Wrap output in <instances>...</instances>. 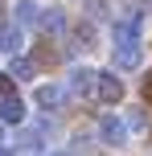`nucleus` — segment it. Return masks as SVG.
<instances>
[{"mask_svg":"<svg viewBox=\"0 0 152 156\" xmlns=\"http://www.w3.org/2000/svg\"><path fill=\"white\" fill-rule=\"evenodd\" d=\"M128 123H123L119 115H99V140L103 144H111V148H123L128 144Z\"/></svg>","mask_w":152,"mask_h":156,"instance_id":"obj_1","label":"nucleus"},{"mask_svg":"<svg viewBox=\"0 0 152 156\" xmlns=\"http://www.w3.org/2000/svg\"><path fill=\"white\" fill-rule=\"evenodd\" d=\"M115 66L119 70H136L140 62H144V49H140V37H123V41H115Z\"/></svg>","mask_w":152,"mask_h":156,"instance_id":"obj_2","label":"nucleus"},{"mask_svg":"<svg viewBox=\"0 0 152 156\" xmlns=\"http://www.w3.org/2000/svg\"><path fill=\"white\" fill-rule=\"evenodd\" d=\"M90 94H95L103 107H115V103L123 99V82H119L115 74H99V78H95V90H90Z\"/></svg>","mask_w":152,"mask_h":156,"instance_id":"obj_3","label":"nucleus"},{"mask_svg":"<svg viewBox=\"0 0 152 156\" xmlns=\"http://www.w3.org/2000/svg\"><path fill=\"white\" fill-rule=\"evenodd\" d=\"M33 99L41 103V107H58V103H66V82H45V86H37L33 90Z\"/></svg>","mask_w":152,"mask_h":156,"instance_id":"obj_4","label":"nucleus"},{"mask_svg":"<svg viewBox=\"0 0 152 156\" xmlns=\"http://www.w3.org/2000/svg\"><path fill=\"white\" fill-rule=\"evenodd\" d=\"M21 45H25V29H16V25H4V29H0V49H4V54H21Z\"/></svg>","mask_w":152,"mask_h":156,"instance_id":"obj_5","label":"nucleus"},{"mask_svg":"<svg viewBox=\"0 0 152 156\" xmlns=\"http://www.w3.org/2000/svg\"><path fill=\"white\" fill-rule=\"evenodd\" d=\"M95 70H87V66H78V70H70V86H66V90H78V94H90L95 90Z\"/></svg>","mask_w":152,"mask_h":156,"instance_id":"obj_6","label":"nucleus"},{"mask_svg":"<svg viewBox=\"0 0 152 156\" xmlns=\"http://www.w3.org/2000/svg\"><path fill=\"white\" fill-rule=\"evenodd\" d=\"M21 119H25V103L16 99V94L0 99V123H21Z\"/></svg>","mask_w":152,"mask_h":156,"instance_id":"obj_7","label":"nucleus"},{"mask_svg":"<svg viewBox=\"0 0 152 156\" xmlns=\"http://www.w3.org/2000/svg\"><path fill=\"white\" fill-rule=\"evenodd\" d=\"M41 29H45V33H66V12H62V8H41Z\"/></svg>","mask_w":152,"mask_h":156,"instance_id":"obj_8","label":"nucleus"},{"mask_svg":"<svg viewBox=\"0 0 152 156\" xmlns=\"http://www.w3.org/2000/svg\"><path fill=\"white\" fill-rule=\"evenodd\" d=\"M41 21V8L33 4V0H21L16 4V29H29V25H37Z\"/></svg>","mask_w":152,"mask_h":156,"instance_id":"obj_9","label":"nucleus"},{"mask_svg":"<svg viewBox=\"0 0 152 156\" xmlns=\"http://www.w3.org/2000/svg\"><path fill=\"white\" fill-rule=\"evenodd\" d=\"M21 144H25V152H45V127H29Z\"/></svg>","mask_w":152,"mask_h":156,"instance_id":"obj_10","label":"nucleus"},{"mask_svg":"<svg viewBox=\"0 0 152 156\" xmlns=\"http://www.w3.org/2000/svg\"><path fill=\"white\" fill-rule=\"evenodd\" d=\"M12 74H16V78H33V74H37V66H33L29 58L16 54V58H12Z\"/></svg>","mask_w":152,"mask_h":156,"instance_id":"obj_11","label":"nucleus"},{"mask_svg":"<svg viewBox=\"0 0 152 156\" xmlns=\"http://www.w3.org/2000/svg\"><path fill=\"white\" fill-rule=\"evenodd\" d=\"M90 37H95V29H90V25L74 29V49H90Z\"/></svg>","mask_w":152,"mask_h":156,"instance_id":"obj_12","label":"nucleus"},{"mask_svg":"<svg viewBox=\"0 0 152 156\" xmlns=\"http://www.w3.org/2000/svg\"><path fill=\"white\" fill-rule=\"evenodd\" d=\"M12 94V74H0V99H8Z\"/></svg>","mask_w":152,"mask_h":156,"instance_id":"obj_13","label":"nucleus"},{"mask_svg":"<svg viewBox=\"0 0 152 156\" xmlns=\"http://www.w3.org/2000/svg\"><path fill=\"white\" fill-rule=\"evenodd\" d=\"M144 99L152 103V78H148V82H144Z\"/></svg>","mask_w":152,"mask_h":156,"instance_id":"obj_14","label":"nucleus"},{"mask_svg":"<svg viewBox=\"0 0 152 156\" xmlns=\"http://www.w3.org/2000/svg\"><path fill=\"white\" fill-rule=\"evenodd\" d=\"M0 156H12V152H8V148H0Z\"/></svg>","mask_w":152,"mask_h":156,"instance_id":"obj_15","label":"nucleus"},{"mask_svg":"<svg viewBox=\"0 0 152 156\" xmlns=\"http://www.w3.org/2000/svg\"><path fill=\"white\" fill-rule=\"evenodd\" d=\"M0 140H4V123H0Z\"/></svg>","mask_w":152,"mask_h":156,"instance_id":"obj_16","label":"nucleus"}]
</instances>
